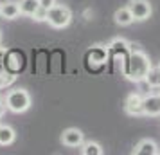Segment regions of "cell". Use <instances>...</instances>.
I'll use <instances>...</instances> for the list:
<instances>
[{"instance_id": "obj_14", "label": "cell", "mask_w": 160, "mask_h": 155, "mask_svg": "<svg viewBox=\"0 0 160 155\" xmlns=\"http://www.w3.org/2000/svg\"><path fill=\"white\" fill-rule=\"evenodd\" d=\"M113 18H115V23L117 25H122V27H126V25H131V23L135 22L133 20V16H131V11L128 8H121L115 11V15H113Z\"/></svg>"}, {"instance_id": "obj_2", "label": "cell", "mask_w": 160, "mask_h": 155, "mask_svg": "<svg viewBox=\"0 0 160 155\" xmlns=\"http://www.w3.org/2000/svg\"><path fill=\"white\" fill-rule=\"evenodd\" d=\"M6 106H8V110L15 112V114H22V112L29 110V106H31L29 92L23 89L11 90L6 96Z\"/></svg>"}, {"instance_id": "obj_8", "label": "cell", "mask_w": 160, "mask_h": 155, "mask_svg": "<svg viewBox=\"0 0 160 155\" xmlns=\"http://www.w3.org/2000/svg\"><path fill=\"white\" fill-rule=\"evenodd\" d=\"M124 110L128 116H144V110H142V97L138 94H130L124 101Z\"/></svg>"}, {"instance_id": "obj_22", "label": "cell", "mask_w": 160, "mask_h": 155, "mask_svg": "<svg viewBox=\"0 0 160 155\" xmlns=\"http://www.w3.org/2000/svg\"><path fill=\"white\" fill-rule=\"evenodd\" d=\"M6 110H8V106H6V103L2 105V101H0V119L6 116Z\"/></svg>"}, {"instance_id": "obj_23", "label": "cell", "mask_w": 160, "mask_h": 155, "mask_svg": "<svg viewBox=\"0 0 160 155\" xmlns=\"http://www.w3.org/2000/svg\"><path fill=\"white\" fill-rule=\"evenodd\" d=\"M0 8H2V2H0Z\"/></svg>"}, {"instance_id": "obj_19", "label": "cell", "mask_w": 160, "mask_h": 155, "mask_svg": "<svg viewBox=\"0 0 160 155\" xmlns=\"http://www.w3.org/2000/svg\"><path fill=\"white\" fill-rule=\"evenodd\" d=\"M47 15H49V9H45V8L40 6V8L34 11V15L31 16V18H32L34 22H47Z\"/></svg>"}, {"instance_id": "obj_17", "label": "cell", "mask_w": 160, "mask_h": 155, "mask_svg": "<svg viewBox=\"0 0 160 155\" xmlns=\"http://www.w3.org/2000/svg\"><path fill=\"white\" fill-rule=\"evenodd\" d=\"M81 152L83 155H102V148L99 142H83L81 144Z\"/></svg>"}, {"instance_id": "obj_11", "label": "cell", "mask_w": 160, "mask_h": 155, "mask_svg": "<svg viewBox=\"0 0 160 155\" xmlns=\"http://www.w3.org/2000/svg\"><path fill=\"white\" fill-rule=\"evenodd\" d=\"M18 15H20V6H18V2H15V0H6V2H2L0 16H4L6 20H15Z\"/></svg>"}, {"instance_id": "obj_3", "label": "cell", "mask_w": 160, "mask_h": 155, "mask_svg": "<svg viewBox=\"0 0 160 155\" xmlns=\"http://www.w3.org/2000/svg\"><path fill=\"white\" fill-rule=\"evenodd\" d=\"M72 20V13L67 6H59V4H54L51 9H49V15H47V22L51 27L54 29H65L67 25Z\"/></svg>"}, {"instance_id": "obj_7", "label": "cell", "mask_w": 160, "mask_h": 155, "mask_svg": "<svg viewBox=\"0 0 160 155\" xmlns=\"http://www.w3.org/2000/svg\"><path fill=\"white\" fill-rule=\"evenodd\" d=\"M61 142L68 148H79L83 144V132L78 128H67L61 133Z\"/></svg>"}, {"instance_id": "obj_5", "label": "cell", "mask_w": 160, "mask_h": 155, "mask_svg": "<svg viewBox=\"0 0 160 155\" xmlns=\"http://www.w3.org/2000/svg\"><path fill=\"white\" fill-rule=\"evenodd\" d=\"M128 9L131 11L133 20H137V22H144V20H148V18L151 16V13H153L151 4H149L148 0H130Z\"/></svg>"}, {"instance_id": "obj_24", "label": "cell", "mask_w": 160, "mask_h": 155, "mask_svg": "<svg viewBox=\"0 0 160 155\" xmlns=\"http://www.w3.org/2000/svg\"><path fill=\"white\" fill-rule=\"evenodd\" d=\"M0 101H2V97H0Z\"/></svg>"}, {"instance_id": "obj_13", "label": "cell", "mask_w": 160, "mask_h": 155, "mask_svg": "<svg viewBox=\"0 0 160 155\" xmlns=\"http://www.w3.org/2000/svg\"><path fill=\"white\" fill-rule=\"evenodd\" d=\"M16 139L15 130L9 125H0V146H9Z\"/></svg>"}, {"instance_id": "obj_15", "label": "cell", "mask_w": 160, "mask_h": 155, "mask_svg": "<svg viewBox=\"0 0 160 155\" xmlns=\"http://www.w3.org/2000/svg\"><path fill=\"white\" fill-rule=\"evenodd\" d=\"M18 6H20V15L32 16L34 11L40 8V0H20Z\"/></svg>"}, {"instance_id": "obj_18", "label": "cell", "mask_w": 160, "mask_h": 155, "mask_svg": "<svg viewBox=\"0 0 160 155\" xmlns=\"http://www.w3.org/2000/svg\"><path fill=\"white\" fill-rule=\"evenodd\" d=\"M15 80H16V74H11V72H8V70H4V72L0 74V89H2V87H9Z\"/></svg>"}, {"instance_id": "obj_21", "label": "cell", "mask_w": 160, "mask_h": 155, "mask_svg": "<svg viewBox=\"0 0 160 155\" xmlns=\"http://www.w3.org/2000/svg\"><path fill=\"white\" fill-rule=\"evenodd\" d=\"M4 70H6V69H4V51L0 49V74L4 72Z\"/></svg>"}, {"instance_id": "obj_10", "label": "cell", "mask_w": 160, "mask_h": 155, "mask_svg": "<svg viewBox=\"0 0 160 155\" xmlns=\"http://www.w3.org/2000/svg\"><path fill=\"white\" fill-rule=\"evenodd\" d=\"M133 153L135 155H157L158 153V146L151 139H142L137 146L133 148Z\"/></svg>"}, {"instance_id": "obj_4", "label": "cell", "mask_w": 160, "mask_h": 155, "mask_svg": "<svg viewBox=\"0 0 160 155\" xmlns=\"http://www.w3.org/2000/svg\"><path fill=\"white\" fill-rule=\"evenodd\" d=\"M4 69L11 74H18L25 69V56L20 51H9L4 54Z\"/></svg>"}, {"instance_id": "obj_20", "label": "cell", "mask_w": 160, "mask_h": 155, "mask_svg": "<svg viewBox=\"0 0 160 155\" xmlns=\"http://www.w3.org/2000/svg\"><path fill=\"white\" fill-rule=\"evenodd\" d=\"M54 4H56V0H40V6L45 9H51Z\"/></svg>"}, {"instance_id": "obj_1", "label": "cell", "mask_w": 160, "mask_h": 155, "mask_svg": "<svg viewBox=\"0 0 160 155\" xmlns=\"http://www.w3.org/2000/svg\"><path fill=\"white\" fill-rule=\"evenodd\" d=\"M151 69V61L148 58V54L144 51L137 49V45H131L130 44V52L128 56L124 58V63H122V72L124 76L130 80V81H142L146 78L148 70Z\"/></svg>"}, {"instance_id": "obj_6", "label": "cell", "mask_w": 160, "mask_h": 155, "mask_svg": "<svg viewBox=\"0 0 160 155\" xmlns=\"http://www.w3.org/2000/svg\"><path fill=\"white\" fill-rule=\"evenodd\" d=\"M142 110L144 116L149 117L160 116V94H148L146 97H142Z\"/></svg>"}, {"instance_id": "obj_9", "label": "cell", "mask_w": 160, "mask_h": 155, "mask_svg": "<svg viewBox=\"0 0 160 155\" xmlns=\"http://www.w3.org/2000/svg\"><path fill=\"white\" fill-rule=\"evenodd\" d=\"M106 58H108V49H104L101 45H95L90 51L87 52V61L94 63V65H102L106 63Z\"/></svg>"}, {"instance_id": "obj_16", "label": "cell", "mask_w": 160, "mask_h": 155, "mask_svg": "<svg viewBox=\"0 0 160 155\" xmlns=\"http://www.w3.org/2000/svg\"><path fill=\"white\" fill-rule=\"evenodd\" d=\"M144 80L149 83V87H153V89H160V65L158 67H151V69L148 70V74H146Z\"/></svg>"}, {"instance_id": "obj_12", "label": "cell", "mask_w": 160, "mask_h": 155, "mask_svg": "<svg viewBox=\"0 0 160 155\" xmlns=\"http://www.w3.org/2000/svg\"><path fill=\"white\" fill-rule=\"evenodd\" d=\"M108 52H112V54H115V56H128V52H130V44L126 42V40H122V38H117V40H113L112 44L108 45Z\"/></svg>"}]
</instances>
